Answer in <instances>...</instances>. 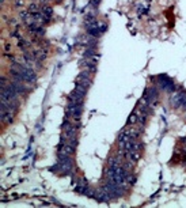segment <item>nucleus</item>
<instances>
[{
	"label": "nucleus",
	"instance_id": "nucleus-9",
	"mask_svg": "<svg viewBox=\"0 0 186 208\" xmlns=\"http://www.w3.org/2000/svg\"><path fill=\"white\" fill-rule=\"evenodd\" d=\"M18 46H21L22 49H27V48L30 46V44H29V42H26V41H21L18 44Z\"/></svg>",
	"mask_w": 186,
	"mask_h": 208
},
{
	"label": "nucleus",
	"instance_id": "nucleus-10",
	"mask_svg": "<svg viewBox=\"0 0 186 208\" xmlns=\"http://www.w3.org/2000/svg\"><path fill=\"white\" fill-rule=\"evenodd\" d=\"M15 6H23V0H16L15 1Z\"/></svg>",
	"mask_w": 186,
	"mask_h": 208
},
{
	"label": "nucleus",
	"instance_id": "nucleus-3",
	"mask_svg": "<svg viewBox=\"0 0 186 208\" xmlns=\"http://www.w3.org/2000/svg\"><path fill=\"white\" fill-rule=\"evenodd\" d=\"M76 85H82L86 86V87H90L91 86V79H90V73L89 72H82L79 76L76 78Z\"/></svg>",
	"mask_w": 186,
	"mask_h": 208
},
{
	"label": "nucleus",
	"instance_id": "nucleus-6",
	"mask_svg": "<svg viewBox=\"0 0 186 208\" xmlns=\"http://www.w3.org/2000/svg\"><path fill=\"white\" fill-rule=\"evenodd\" d=\"M39 11L42 12V14L45 15V16H48V18H50L52 16V14H53V10L50 8V7H48V6H45V7H42Z\"/></svg>",
	"mask_w": 186,
	"mask_h": 208
},
{
	"label": "nucleus",
	"instance_id": "nucleus-4",
	"mask_svg": "<svg viewBox=\"0 0 186 208\" xmlns=\"http://www.w3.org/2000/svg\"><path fill=\"white\" fill-rule=\"evenodd\" d=\"M34 57H36L37 61H41V60L46 59V50L45 49H38L34 52Z\"/></svg>",
	"mask_w": 186,
	"mask_h": 208
},
{
	"label": "nucleus",
	"instance_id": "nucleus-1",
	"mask_svg": "<svg viewBox=\"0 0 186 208\" xmlns=\"http://www.w3.org/2000/svg\"><path fill=\"white\" fill-rule=\"evenodd\" d=\"M159 87L167 93H171V91H174V83L170 78L162 75V76H159Z\"/></svg>",
	"mask_w": 186,
	"mask_h": 208
},
{
	"label": "nucleus",
	"instance_id": "nucleus-5",
	"mask_svg": "<svg viewBox=\"0 0 186 208\" xmlns=\"http://www.w3.org/2000/svg\"><path fill=\"white\" fill-rule=\"evenodd\" d=\"M12 113H10V111H6V113H1V120H3L4 124H11L12 123Z\"/></svg>",
	"mask_w": 186,
	"mask_h": 208
},
{
	"label": "nucleus",
	"instance_id": "nucleus-2",
	"mask_svg": "<svg viewBox=\"0 0 186 208\" xmlns=\"http://www.w3.org/2000/svg\"><path fill=\"white\" fill-rule=\"evenodd\" d=\"M22 75H23L25 82H27V83H36V82H37V75H36V72H34L31 68L25 67V70H23V72H22Z\"/></svg>",
	"mask_w": 186,
	"mask_h": 208
},
{
	"label": "nucleus",
	"instance_id": "nucleus-7",
	"mask_svg": "<svg viewBox=\"0 0 186 208\" xmlns=\"http://www.w3.org/2000/svg\"><path fill=\"white\" fill-rule=\"evenodd\" d=\"M136 123H139V114H136V113H132L130 114V117L128 118V124H136Z\"/></svg>",
	"mask_w": 186,
	"mask_h": 208
},
{
	"label": "nucleus",
	"instance_id": "nucleus-8",
	"mask_svg": "<svg viewBox=\"0 0 186 208\" xmlns=\"http://www.w3.org/2000/svg\"><path fill=\"white\" fill-rule=\"evenodd\" d=\"M29 11L31 12V14L38 12V6H37V4H30V6H29Z\"/></svg>",
	"mask_w": 186,
	"mask_h": 208
}]
</instances>
